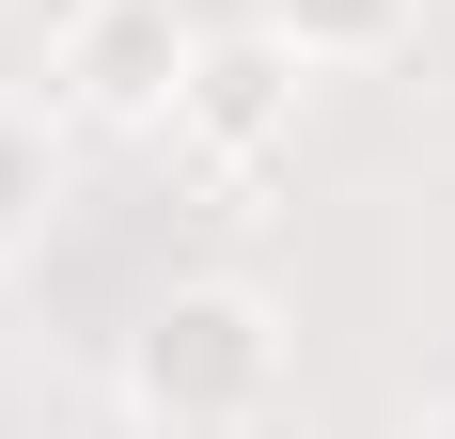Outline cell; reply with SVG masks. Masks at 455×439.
Segmentation results:
<instances>
[{"mask_svg":"<svg viewBox=\"0 0 455 439\" xmlns=\"http://www.w3.org/2000/svg\"><path fill=\"white\" fill-rule=\"evenodd\" d=\"M440 439H455V424H440Z\"/></svg>","mask_w":455,"mask_h":439,"instance_id":"8992f818","label":"cell"},{"mask_svg":"<svg viewBox=\"0 0 455 439\" xmlns=\"http://www.w3.org/2000/svg\"><path fill=\"white\" fill-rule=\"evenodd\" d=\"M47 204H63V157H47V110H16L0 94V267L47 235Z\"/></svg>","mask_w":455,"mask_h":439,"instance_id":"5b68a950","label":"cell"},{"mask_svg":"<svg viewBox=\"0 0 455 439\" xmlns=\"http://www.w3.org/2000/svg\"><path fill=\"white\" fill-rule=\"evenodd\" d=\"M409 16H424V0H267V32L299 47V63H393Z\"/></svg>","mask_w":455,"mask_h":439,"instance_id":"277c9868","label":"cell"},{"mask_svg":"<svg viewBox=\"0 0 455 439\" xmlns=\"http://www.w3.org/2000/svg\"><path fill=\"white\" fill-rule=\"evenodd\" d=\"M188 63H204V32H188L173 0H79L63 16V94H79L94 126H173Z\"/></svg>","mask_w":455,"mask_h":439,"instance_id":"7a4b0ae2","label":"cell"},{"mask_svg":"<svg viewBox=\"0 0 455 439\" xmlns=\"http://www.w3.org/2000/svg\"><path fill=\"white\" fill-rule=\"evenodd\" d=\"M299 79H315V63H299L267 16H251V32H204V63H188V94H173V126L204 141V157H267V141L299 126Z\"/></svg>","mask_w":455,"mask_h":439,"instance_id":"3957f363","label":"cell"},{"mask_svg":"<svg viewBox=\"0 0 455 439\" xmlns=\"http://www.w3.org/2000/svg\"><path fill=\"white\" fill-rule=\"evenodd\" d=\"M267 393H283V314L251 283H173V299L141 314V346H126V408L173 424V439L267 424Z\"/></svg>","mask_w":455,"mask_h":439,"instance_id":"6da1fadb","label":"cell"}]
</instances>
